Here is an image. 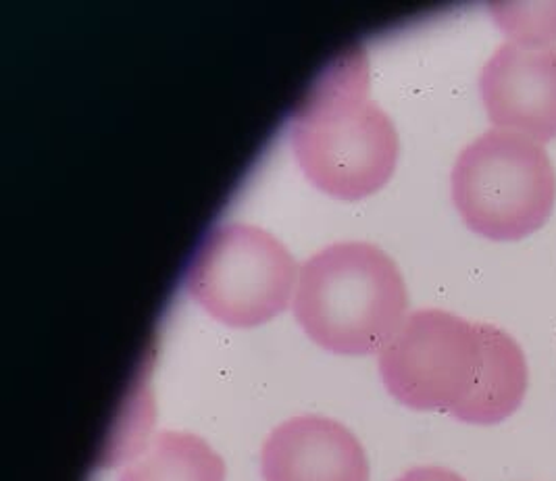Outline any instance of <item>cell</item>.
Here are the masks:
<instances>
[{
  "instance_id": "1",
  "label": "cell",
  "mask_w": 556,
  "mask_h": 481,
  "mask_svg": "<svg viewBox=\"0 0 556 481\" xmlns=\"http://www.w3.org/2000/svg\"><path fill=\"white\" fill-rule=\"evenodd\" d=\"M292 149L306 179L333 199L361 201L390 181L399 134L369 97L363 52H344L317 79L292 119Z\"/></svg>"
},
{
  "instance_id": "2",
  "label": "cell",
  "mask_w": 556,
  "mask_h": 481,
  "mask_svg": "<svg viewBox=\"0 0 556 481\" xmlns=\"http://www.w3.org/2000/svg\"><path fill=\"white\" fill-rule=\"evenodd\" d=\"M292 308L317 346L336 355H374L405 324L408 294L401 269L381 249L338 242L301 267Z\"/></svg>"
},
{
  "instance_id": "3",
  "label": "cell",
  "mask_w": 556,
  "mask_h": 481,
  "mask_svg": "<svg viewBox=\"0 0 556 481\" xmlns=\"http://www.w3.org/2000/svg\"><path fill=\"white\" fill-rule=\"evenodd\" d=\"M453 203L467 228L494 242H515L542 228L556 203V174L542 144L490 129L458 154Z\"/></svg>"
},
{
  "instance_id": "4",
  "label": "cell",
  "mask_w": 556,
  "mask_h": 481,
  "mask_svg": "<svg viewBox=\"0 0 556 481\" xmlns=\"http://www.w3.org/2000/svg\"><path fill=\"white\" fill-rule=\"evenodd\" d=\"M296 276L294 256L276 236L228 224L204 238L188 267L186 290L229 328H256L288 306Z\"/></svg>"
},
{
  "instance_id": "5",
  "label": "cell",
  "mask_w": 556,
  "mask_h": 481,
  "mask_svg": "<svg viewBox=\"0 0 556 481\" xmlns=\"http://www.w3.org/2000/svg\"><path fill=\"white\" fill-rule=\"evenodd\" d=\"M481 367L480 324L440 308L406 315L380 353L381 381L401 405L453 417L473 396Z\"/></svg>"
},
{
  "instance_id": "6",
  "label": "cell",
  "mask_w": 556,
  "mask_h": 481,
  "mask_svg": "<svg viewBox=\"0 0 556 481\" xmlns=\"http://www.w3.org/2000/svg\"><path fill=\"white\" fill-rule=\"evenodd\" d=\"M481 101L496 129L538 144L556 138V45L508 40L483 65Z\"/></svg>"
},
{
  "instance_id": "7",
  "label": "cell",
  "mask_w": 556,
  "mask_h": 481,
  "mask_svg": "<svg viewBox=\"0 0 556 481\" xmlns=\"http://www.w3.org/2000/svg\"><path fill=\"white\" fill-rule=\"evenodd\" d=\"M261 473L265 481H369V463L349 428L321 415H301L267 435Z\"/></svg>"
},
{
  "instance_id": "8",
  "label": "cell",
  "mask_w": 556,
  "mask_h": 481,
  "mask_svg": "<svg viewBox=\"0 0 556 481\" xmlns=\"http://www.w3.org/2000/svg\"><path fill=\"white\" fill-rule=\"evenodd\" d=\"M483 340V367L473 396L455 415L471 426H496L508 419L528 394L530 369L528 360L513 336L480 324Z\"/></svg>"
},
{
  "instance_id": "9",
  "label": "cell",
  "mask_w": 556,
  "mask_h": 481,
  "mask_svg": "<svg viewBox=\"0 0 556 481\" xmlns=\"http://www.w3.org/2000/svg\"><path fill=\"white\" fill-rule=\"evenodd\" d=\"M117 481H226V465L190 431H159Z\"/></svg>"
},
{
  "instance_id": "10",
  "label": "cell",
  "mask_w": 556,
  "mask_h": 481,
  "mask_svg": "<svg viewBox=\"0 0 556 481\" xmlns=\"http://www.w3.org/2000/svg\"><path fill=\"white\" fill-rule=\"evenodd\" d=\"M492 15L515 42L556 45V4H492Z\"/></svg>"
},
{
  "instance_id": "11",
  "label": "cell",
  "mask_w": 556,
  "mask_h": 481,
  "mask_svg": "<svg viewBox=\"0 0 556 481\" xmlns=\"http://www.w3.org/2000/svg\"><path fill=\"white\" fill-rule=\"evenodd\" d=\"M396 481H465L458 473L444 467H415Z\"/></svg>"
}]
</instances>
